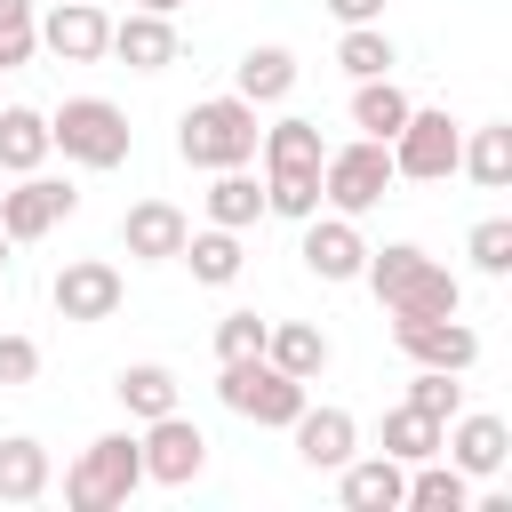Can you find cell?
<instances>
[{
	"mask_svg": "<svg viewBox=\"0 0 512 512\" xmlns=\"http://www.w3.org/2000/svg\"><path fill=\"white\" fill-rule=\"evenodd\" d=\"M360 280L376 288V304L392 320H424V312H464V280L448 264H432L416 240H392V248H368Z\"/></svg>",
	"mask_w": 512,
	"mask_h": 512,
	"instance_id": "1",
	"label": "cell"
},
{
	"mask_svg": "<svg viewBox=\"0 0 512 512\" xmlns=\"http://www.w3.org/2000/svg\"><path fill=\"white\" fill-rule=\"evenodd\" d=\"M256 104L248 96H208V104H192L184 120H176V160L184 168H248L256 160Z\"/></svg>",
	"mask_w": 512,
	"mask_h": 512,
	"instance_id": "2",
	"label": "cell"
},
{
	"mask_svg": "<svg viewBox=\"0 0 512 512\" xmlns=\"http://www.w3.org/2000/svg\"><path fill=\"white\" fill-rule=\"evenodd\" d=\"M48 152H64L72 168H120L136 152V128L112 96H64L48 112Z\"/></svg>",
	"mask_w": 512,
	"mask_h": 512,
	"instance_id": "3",
	"label": "cell"
},
{
	"mask_svg": "<svg viewBox=\"0 0 512 512\" xmlns=\"http://www.w3.org/2000/svg\"><path fill=\"white\" fill-rule=\"evenodd\" d=\"M144 488V456H136V432H104L72 456L64 472V504L72 512H120L128 496Z\"/></svg>",
	"mask_w": 512,
	"mask_h": 512,
	"instance_id": "4",
	"label": "cell"
},
{
	"mask_svg": "<svg viewBox=\"0 0 512 512\" xmlns=\"http://www.w3.org/2000/svg\"><path fill=\"white\" fill-rule=\"evenodd\" d=\"M216 400H224L232 416H248V424L288 432V424H296V408H304V384H296V376H280L264 352H248V360H224V368H216Z\"/></svg>",
	"mask_w": 512,
	"mask_h": 512,
	"instance_id": "5",
	"label": "cell"
},
{
	"mask_svg": "<svg viewBox=\"0 0 512 512\" xmlns=\"http://www.w3.org/2000/svg\"><path fill=\"white\" fill-rule=\"evenodd\" d=\"M392 184H400V176H392V144H376V136H352V144H336V152L320 160V200H328L336 216H368Z\"/></svg>",
	"mask_w": 512,
	"mask_h": 512,
	"instance_id": "6",
	"label": "cell"
},
{
	"mask_svg": "<svg viewBox=\"0 0 512 512\" xmlns=\"http://www.w3.org/2000/svg\"><path fill=\"white\" fill-rule=\"evenodd\" d=\"M456 152H464V128L448 112H408L400 136H392V176L440 184V176H456Z\"/></svg>",
	"mask_w": 512,
	"mask_h": 512,
	"instance_id": "7",
	"label": "cell"
},
{
	"mask_svg": "<svg viewBox=\"0 0 512 512\" xmlns=\"http://www.w3.org/2000/svg\"><path fill=\"white\" fill-rule=\"evenodd\" d=\"M136 456H144V480L184 488V480H200V464H208V432H200L184 408H168V416H152V424L136 432Z\"/></svg>",
	"mask_w": 512,
	"mask_h": 512,
	"instance_id": "8",
	"label": "cell"
},
{
	"mask_svg": "<svg viewBox=\"0 0 512 512\" xmlns=\"http://www.w3.org/2000/svg\"><path fill=\"white\" fill-rule=\"evenodd\" d=\"M120 296H128V280H120V264H104V256H80V264H64V272L48 280V304H56V320H72V328L112 320Z\"/></svg>",
	"mask_w": 512,
	"mask_h": 512,
	"instance_id": "9",
	"label": "cell"
},
{
	"mask_svg": "<svg viewBox=\"0 0 512 512\" xmlns=\"http://www.w3.org/2000/svg\"><path fill=\"white\" fill-rule=\"evenodd\" d=\"M80 208V192L64 184V176H16V192H0V232H8V248H24V240H48L64 216Z\"/></svg>",
	"mask_w": 512,
	"mask_h": 512,
	"instance_id": "10",
	"label": "cell"
},
{
	"mask_svg": "<svg viewBox=\"0 0 512 512\" xmlns=\"http://www.w3.org/2000/svg\"><path fill=\"white\" fill-rule=\"evenodd\" d=\"M392 344L416 360V368H448V376H464L472 360H480V336L456 320V312H424V320H392Z\"/></svg>",
	"mask_w": 512,
	"mask_h": 512,
	"instance_id": "11",
	"label": "cell"
},
{
	"mask_svg": "<svg viewBox=\"0 0 512 512\" xmlns=\"http://www.w3.org/2000/svg\"><path fill=\"white\" fill-rule=\"evenodd\" d=\"M304 272L312 280H328V288H344V280H360V264H368V240H360V216H304Z\"/></svg>",
	"mask_w": 512,
	"mask_h": 512,
	"instance_id": "12",
	"label": "cell"
},
{
	"mask_svg": "<svg viewBox=\"0 0 512 512\" xmlns=\"http://www.w3.org/2000/svg\"><path fill=\"white\" fill-rule=\"evenodd\" d=\"M440 448H448V464L464 472V480H496L504 464H512V424L504 416H448L440 424Z\"/></svg>",
	"mask_w": 512,
	"mask_h": 512,
	"instance_id": "13",
	"label": "cell"
},
{
	"mask_svg": "<svg viewBox=\"0 0 512 512\" xmlns=\"http://www.w3.org/2000/svg\"><path fill=\"white\" fill-rule=\"evenodd\" d=\"M40 48H48L56 64H96V56L112 48L104 0H64V8H48V16H40Z\"/></svg>",
	"mask_w": 512,
	"mask_h": 512,
	"instance_id": "14",
	"label": "cell"
},
{
	"mask_svg": "<svg viewBox=\"0 0 512 512\" xmlns=\"http://www.w3.org/2000/svg\"><path fill=\"white\" fill-rule=\"evenodd\" d=\"M336 496H344V512H400L408 464H392L384 448H376V456H344V464H336Z\"/></svg>",
	"mask_w": 512,
	"mask_h": 512,
	"instance_id": "15",
	"label": "cell"
},
{
	"mask_svg": "<svg viewBox=\"0 0 512 512\" xmlns=\"http://www.w3.org/2000/svg\"><path fill=\"white\" fill-rule=\"evenodd\" d=\"M184 208L176 200H136L128 216H120V248L136 256V264H176V248H184Z\"/></svg>",
	"mask_w": 512,
	"mask_h": 512,
	"instance_id": "16",
	"label": "cell"
},
{
	"mask_svg": "<svg viewBox=\"0 0 512 512\" xmlns=\"http://www.w3.org/2000/svg\"><path fill=\"white\" fill-rule=\"evenodd\" d=\"M288 432H296V456H304L312 472H336V464L360 448V424H352L344 408H312V400L296 408V424H288Z\"/></svg>",
	"mask_w": 512,
	"mask_h": 512,
	"instance_id": "17",
	"label": "cell"
},
{
	"mask_svg": "<svg viewBox=\"0 0 512 512\" xmlns=\"http://www.w3.org/2000/svg\"><path fill=\"white\" fill-rule=\"evenodd\" d=\"M104 56H120L128 72H168V64H176V24L152 16V8H136V16L112 24V48H104Z\"/></svg>",
	"mask_w": 512,
	"mask_h": 512,
	"instance_id": "18",
	"label": "cell"
},
{
	"mask_svg": "<svg viewBox=\"0 0 512 512\" xmlns=\"http://www.w3.org/2000/svg\"><path fill=\"white\" fill-rule=\"evenodd\" d=\"M408 112H416V104H408V88H400L392 72H376V80H352V128H360V136L392 144Z\"/></svg>",
	"mask_w": 512,
	"mask_h": 512,
	"instance_id": "19",
	"label": "cell"
},
{
	"mask_svg": "<svg viewBox=\"0 0 512 512\" xmlns=\"http://www.w3.org/2000/svg\"><path fill=\"white\" fill-rule=\"evenodd\" d=\"M256 152H264V176H296V168H320L328 160V144H320V120H272L264 136H256Z\"/></svg>",
	"mask_w": 512,
	"mask_h": 512,
	"instance_id": "20",
	"label": "cell"
},
{
	"mask_svg": "<svg viewBox=\"0 0 512 512\" xmlns=\"http://www.w3.org/2000/svg\"><path fill=\"white\" fill-rule=\"evenodd\" d=\"M264 360H272L280 376L312 384V376L328 368V336H320L312 320H272V328H264Z\"/></svg>",
	"mask_w": 512,
	"mask_h": 512,
	"instance_id": "21",
	"label": "cell"
},
{
	"mask_svg": "<svg viewBox=\"0 0 512 512\" xmlns=\"http://www.w3.org/2000/svg\"><path fill=\"white\" fill-rule=\"evenodd\" d=\"M48 480H56L48 448L32 432H8L0 440V504H32V496H48Z\"/></svg>",
	"mask_w": 512,
	"mask_h": 512,
	"instance_id": "22",
	"label": "cell"
},
{
	"mask_svg": "<svg viewBox=\"0 0 512 512\" xmlns=\"http://www.w3.org/2000/svg\"><path fill=\"white\" fill-rule=\"evenodd\" d=\"M40 160H48V112L0 104V176H32Z\"/></svg>",
	"mask_w": 512,
	"mask_h": 512,
	"instance_id": "23",
	"label": "cell"
},
{
	"mask_svg": "<svg viewBox=\"0 0 512 512\" xmlns=\"http://www.w3.org/2000/svg\"><path fill=\"white\" fill-rule=\"evenodd\" d=\"M456 168H464L480 192H504V184H512V120L472 128V136H464V152H456Z\"/></svg>",
	"mask_w": 512,
	"mask_h": 512,
	"instance_id": "24",
	"label": "cell"
},
{
	"mask_svg": "<svg viewBox=\"0 0 512 512\" xmlns=\"http://www.w3.org/2000/svg\"><path fill=\"white\" fill-rule=\"evenodd\" d=\"M176 256L192 264V280H200V288H232V280H240V264H248V256H240V232H224V224L184 232V248H176Z\"/></svg>",
	"mask_w": 512,
	"mask_h": 512,
	"instance_id": "25",
	"label": "cell"
},
{
	"mask_svg": "<svg viewBox=\"0 0 512 512\" xmlns=\"http://www.w3.org/2000/svg\"><path fill=\"white\" fill-rule=\"evenodd\" d=\"M112 392H120V408H128L136 424H152V416L176 408V368H160V360H128V368L112 376Z\"/></svg>",
	"mask_w": 512,
	"mask_h": 512,
	"instance_id": "26",
	"label": "cell"
},
{
	"mask_svg": "<svg viewBox=\"0 0 512 512\" xmlns=\"http://www.w3.org/2000/svg\"><path fill=\"white\" fill-rule=\"evenodd\" d=\"M464 504H472V480H464L456 464H440V456L408 464V496H400V512H464Z\"/></svg>",
	"mask_w": 512,
	"mask_h": 512,
	"instance_id": "27",
	"label": "cell"
},
{
	"mask_svg": "<svg viewBox=\"0 0 512 512\" xmlns=\"http://www.w3.org/2000/svg\"><path fill=\"white\" fill-rule=\"evenodd\" d=\"M288 88H296V56H288V48H272V40H264V48H248V56H240V72H232V96H248V104H280Z\"/></svg>",
	"mask_w": 512,
	"mask_h": 512,
	"instance_id": "28",
	"label": "cell"
},
{
	"mask_svg": "<svg viewBox=\"0 0 512 512\" xmlns=\"http://www.w3.org/2000/svg\"><path fill=\"white\" fill-rule=\"evenodd\" d=\"M200 200H208V224H224V232H248V224L264 216V184H256L248 168H216V184H208Z\"/></svg>",
	"mask_w": 512,
	"mask_h": 512,
	"instance_id": "29",
	"label": "cell"
},
{
	"mask_svg": "<svg viewBox=\"0 0 512 512\" xmlns=\"http://www.w3.org/2000/svg\"><path fill=\"white\" fill-rule=\"evenodd\" d=\"M336 64H344L352 80H376V72H392V64H400V48H392V32H384V24H344Z\"/></svg>",
	"mask_w": 512,
	"mask_h": 512,
	"instance_id": "30",
	"label": "cell"
},
{
	"mask_svg": "<svg viewBox=\"0 0 512 512\" xmlns=\"http://www.w3.org/2000/svg\"><path fill=\"white\" fill-rule=\"evenodd\" d=\"M384 456H392V464H424V456H440V424H432L424 408L400 400V408L384 416Z\"/></svg>",
	"mask_w": 512,
	"mask_h": 512,
	"instance_id": "31",
	"label": "cell"
},
{
	"mask_svg": "<svg viewBox=\"0 0 512 512\" xmlns=\"http://www.w3.org/2000/svg\"><path fill=\"white\" fill-rule=\"evenodd\" d=\"M264 216H320V168H296V176H264Z\"/></svg>",
	"mask_w": 512,
	"mask_h": 512,
	"instance_id": "32",
	"label": "cell"
},
{
	"mask_svg": "<svg viewBox=\"0 0 512 512\" xmlns=\"http://www.w3.org/2000/svg\"><path fill=\"white\" fill-rule=\"evenodd\" d=\"M32 48H40V8L32 0H0V72L32 64Z\"/></svg>",
	"mask_w": 512,
	"mask_h": 512,
	"instance_id": "33",
	"label": "cell"
},
{
	"mask_svg": "<svg viewBox=\"0 0 512 512\" xmlns=\"http://www.w3.org/2000/svg\"><path fill=\"white\" fill-rule=\"evenodd\" d=\"M464 256H472V272L504 280V272H512V216H480L472 240H464Z\"/></svg>",
	"mask_w": 512,
	"mask_h": 512,
	"instance_id": "34",
	"label": "cell"
},
{
	"mask_svg": "<svg viewBox=\"0 0 512 512\" xmlns=\"http://www.w3.org/2000/svg\"><path fill=\"white\" fill-rule=\"evenodd\" d=\"M408 408H424L432 424H448V416L464 408V384H456L448 368H416V384H408Z\"/></svg>",
	"mask_w": 512,
	"mask_h": 512,
	"instance_id": "35",
	"label": "cell"
},
{
	"mask_svg": "<svg viewBox=\"0 0 512 512\" xmlns=\"http://www.w3.org/2000/svg\"><path fill=\"white\" fill-rule=\"evenodd\" d=\"M264 312H224L216 320V360H248V352H264Z\"/></svg>",
	"mask_w": 512,
	"mask_h": 512,
	"instance_id": "36",
	"label": "cell"
},
{
	"mask_svg": "<svg viewBox=\"0 0 512 512\" xmlns=\"http://www.w3.org/2000/svg\"><path fill=\"white\" fill-rule=\"evenodd\" d=\"M40 376V344L32 336H0V384H32Z\"/></svg>",
	"mask_w": 512,
	"mask_h": 512,
	"instance_id": "37",
	"label": "cell"
},
{
	"mask_svg": "<svg viewBox=\"0 0 512 512\" xmlns=\"http://www.w3.org/2000/svg\"><path fill=\"white\" fill-rule=\"evenodd\" d=\"M336 24H384V0H320Z\"/></svg>",
	"mask_w": 512,
	"mask_h": 512,
	"instance_id": "38",
	"label": "cell"
},
{
	"mask_svg": "<svg viewBox=\"0 0 512 512\" xmlns=\"http://www.w3.org/2000/svg\"><path fill=\"white\" fill-rule=\"evenodd\" d=\"M136 8H152V16H176V8H184V0H136Z\"/></svg>",
	"mask_w": 512,
	"mask_h": 512,
	"instance_id": "39",
	"label": "cell"
},
{
	"mask_svg": "<svg viewBox=\"0 0 512 512\" xmlns=\"http://www.w3.org/2000/svg\"><path fill=\"white\" fill-rule=\"evenodd\" d=\"M0 272H8V232H0Z\"/></svg>",
	"mask_w": 512,
	"mask_h": 512,
	"instance_id": "40",
	"label": "cell"
}]
</instances>
